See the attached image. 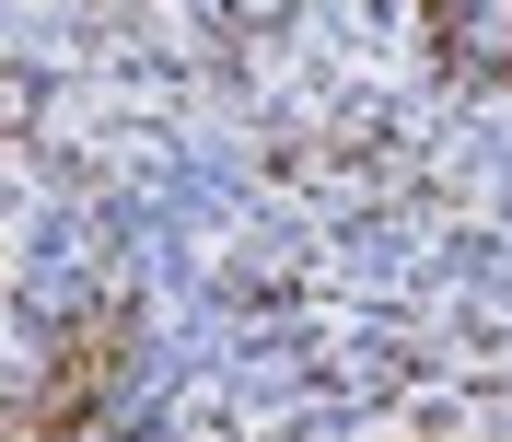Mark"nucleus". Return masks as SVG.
Here are the masks:
<instances>
[{
    "label": "nucleus",
    "instance_id": "2",
    "mask_svg": "<svg viewBox=\"0 0 512 442\" xmlns=\"http://www.w3.org/2000/svg\"><path fill=\"white\" fill-rule=\"evenodd\" d=\"M431 24H443V47H466V59H501L489 24H512V0H431Z\"/></svg>",
    "mask_w": 512,
    "mask_h": 442
},
{
    "label": "nucleus",
    "instance_id": "1",
    "mask_svg": "<svg viewBox=\"0 0 512 442\" xmlns=\"http://www.w3.org/2000/svg\"><path fill=\"white\" fill-rule=\"evenodd\" d=\"M117 349H128V326H105V349H94V361L70 349V361H59V384H47V408H35V431H59V419H94V408H105V373H117Z\"/></svg>",
    "mask_w": 512,
    "mask_h": 442
}]
</instances>
